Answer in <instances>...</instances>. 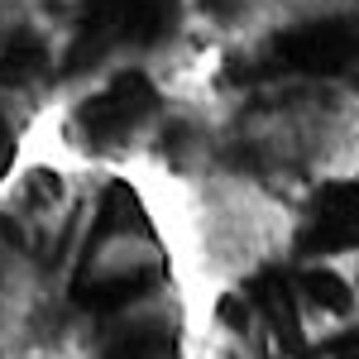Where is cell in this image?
Instances as JSON below:
<instances>
[{
    "mask_svg": "<svg viewBox=\"0 0 359 359\" xmlns=\"http://www.w3.org/2000/svg\"><path fill=\"white\" fill-rule=\"evenodd\" d=\"M10 163V135H5V130H0V168Z\"/></svg>",
    "mask_w": 359,
    "mask_h": 359,
    "instance_id": "1",
    "label": "cell"
}]
</instances>
